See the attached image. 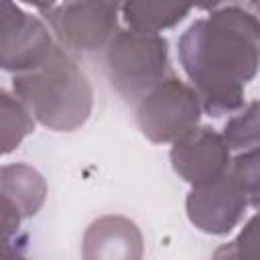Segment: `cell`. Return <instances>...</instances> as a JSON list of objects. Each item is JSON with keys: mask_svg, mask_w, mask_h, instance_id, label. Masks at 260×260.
I'll return each mask as SVG.
<instances>
[{"mask_svg": "<svg viewBox=\"0 0 260 260\" xmlns=\"http://www.w3.org/2000/svg\"><path fill=\"white\" fill-rule=\"evenodd\" d=\"M260 24L246 4H217L179 39V63L201 110L213 118L246 106L244 89L256 77Z\"/></svg>", "mask_w": 260, "mask_h": 260, "instance_id": "obj_1", "label": "cell"}, {"mask_svg": "<svg viewBox=\"0 0 260 260\" xmlns=\"http://www.w3.org/2000/svg\"><path fill=\"white\" fill-rule=\"evenodd\" d=\"M12 93L32 120L55 132H73L87 122L93 89L75 59L57 43L47 57L12 77Z\"/></svg>", "mask_w": 260, "mask_h": 260, "instance_id": "obj_2", "label": "cell"}, {"mask_svg": "<svg viewBox=\"0 0 260 260\" xmlns=\"http://www.w3.org/2000/svg\"><path fill=\"white\" fill-rule=\"evenodd\" d=\"M104 61L112 87L126 102H138L171 73L169 41L134 28H122L112 37Z\"/></svg>", "mask_w": 260, "mask_h": 260, "instance_id": "obj_3", "label": "cell"}, {"mask_svg": "<svg viewBox=\"0 0 260 260\" xmlns=\"http://www.w3.org/2000/svg\"><path fill=\"white\" fill-rule=\"evenodd\" d=\"M201 104L189 83L169 73L136 102L140 132L154 144L175 142L199 124Z\"/></svg>", "mask_w": 260, "mask_h": 260, "instance_id": "obj_4", "label": "cell"}, {"mask_svg": "<svg viewBox=\"0 0 260 260\" xmlns=\"http://www.w3.org/2000/svg\"><path fill=\"white\" fill-rule=\"evenodd\" d=\"M63 51L95 53L118 32V2H59L39 6Z\"/></svg>", "mask_w": 260, "mask_h": 260, "instance_id": "obj_5", "label": "cell"}, {"mask_svg": "<svg viewBox=\"0 0 260 260\" xmlns=\"http://www.w3.org/2000/svg\"><path fill=\"white\" fill-rule=\"evenodd\" d=\"M248 207H258V201L248 193L238 175L228 167L215 181L191 187L187 193L185 209L189 221L211 236L230 234L244 217Z\"/></svg>", "mask_w": 260, "mask_h": 260, "instance_id": "obj_6", "label": "cell"}, {"mask_svg": "<svg viewBox=\"0 0 260 260\" xmlns=\"http://www.w3.org/2000/svg\"><path fill=\"white\" fill-rule=\"evenodd\" d=\"M53 45V35L39 16L14 2H0V69L12 75L32 69Z\"/></svg>", "mask_w": 260, "mask_h": 260, "instance_id": "obj_7", "label": "cell"}, {"mask_svg": "<svg viewBox=\"0 0 260 260\" xmlns=\"http://www.w3.org/2000/svg\"><path fill=\"white\" fill-rule=\"evenodd\" d=\"M173 171L191 187H201L225 173L232 152L221 134L211 126H195L173 142Z\"/></svg>", "mask_w": 260, "mask_h": 260, "instance_id": "obj_8", "label": "cell"}, {"mask_svg": "<svg viewBox=\"0 0 260 260\" xmlns=\"http://www.w3.org/2000/svg\"><path fill=\"white\" fill-rule=\"evenodd\" d=\"M142 232L124 215H102L93 219L81 240L83 260H142Z\"/></svg>", "mask_w": 260, "mask_h": 260, "instance_id": "obj_9", "label": "cell"}, {"mask_svg": "<svg viewBox=\"0 0 260 260\" xmlns=\"http://www.w3.org/2000/svg\"><path fill=\"white\" fill-rule=\"evenodd\" d=\"M0 193L18 207L22 217H32L47 199V181L30 165H4L0 167Z\"/></svg>", "mask_w": 260, "mask_h": 260, "instance_id": "obj_10", "label": "cell"}, {"mask_svg": "<svg viewBox=\"0 0 260 260\" xmlns=\"http://www.w3.org/2000/svg\"><path fill=\"white\" fill-rule=\"evenodd\" d=\"M122 18L126 20L128 28L154 32L158 35L165 28H173L179 24L189 12L191 6L173 4V2H148V0H128L120 4Z\"/></svg>", "mask_w": 260, "mask_h": 260, "instance_id": "obj_11", "label": "cell"}, {"mask_svg": "<svg viewBox=\"0 0 260 260\" xmlns=\"http://www.w3.org/2000/svg\"><path fill=\"white\" fill-rule=\"evenodd\" d=\"M32 130L35 120L22 102L0 87V156L16 150Z\"/></svg>", "mask_w": 260, "mask_h": 260, "instance_id": "obj_12", "label": "cell"}, {"mask_svg": "<svg viewBox=\"0 0 260 260\" xmlns=\"http://www.w3.org/2000/svg\"><path fill=\"white\" fill-rule=\"evenodd\" d=\"M223 142L232 150H252L258 148L260 142V122H258V102L252 100L248 106H244L240 112L232 114V118L225 122L221 132Z\"/></svg>", "mask_w": 260, "mask_h": 260, "instance_id": "obj_13", "label": "cell"}, {"mask_svg": "<svg viewBox=\"0 0 260 260\" xmlns=\"http://www.w3.org/2000/svg\"><path fill=\"white\" fill-rule=\"evenodd\" d=\"M258 217L252 215L234 242L215 248L211 260H256L258 258Z\"/></svg>", "mask_w": 260, "mask_h": 260, "instance_id": "obj_14", "label": "cell"}, {"mask_svg": "<svg viewBox=\"0 0 260 260\" xmlns=\"http://www.w3.org/2000/svg\"><path fill=\"white\" fill-rule=\"evenodd\" d=\"M20 221H22V215L18 207L6 195L0 193V240L14 242V238L18 236Z\"/></svg>", "mask_w": 260, "mask_h": 260, "instance_id": "obj_15", "label": "cell"}, {"mask_svg": "<svg viewBox=\"0 0 260 260\" xmlns=\"http://www.w3.org/2000/svg\"><path fill=\"white\" fill-rule=\"evenodd\" d=\"M0 260H30V258L24 256L22 250L14 242L0 240Z\"/></svg>", "mask_w": 260, "mask_h": 260, "instance_id": "obj_16", "label": "cell"}]
</instances>
